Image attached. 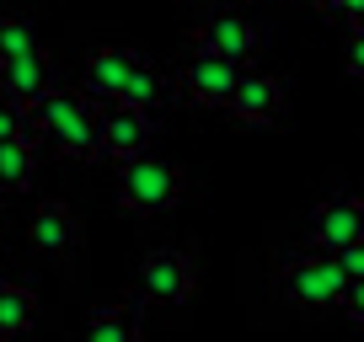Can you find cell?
<instances>
[{"label":"cell","mask_w":364,"mask_h":342,"mask_svg":"<svg viewBox=\"0 0 364 342\" xmlns=\"http://www.w3.org/2000/svg\"><path fill=\"white\" fill-rule=\"evenodd\" d=\"M22 107L59 155H70V160H97L102 155V145H97V107H91L86 92H59V86H48V92H38L33 102H22Z\"/></svg>","instance_id":"cell-1"},{"label":"cell","mask_w":364,"mask_h":342,"mask_svg":"<svg viewBox=\"0 0 364 342\" xmlns=\"http://www.w3.org/2000/svg\"><path fill=\"white\" fill-rule=\"evenodd\" d=\"M182 198V171L171 160L156 155H124V171H118V204L134 209V214H161Z\"/></svg>","instance_id":"cell-2"},{"label":"cell","mask_w":364,"mask_h":342,"mask_svg":"<svg viewBox=\"0 0 364 342\" xmlns=\"http://www.w3.org/2000/svg\"><path fill=\"white\" fill-rule=\"evenodd\" d=\"M343 267L332 263V251H306V257H295V263L279 273V289H284L295 305H338V294H343Z\"/></svg>","instance_id":"cell-3"},{"label":"cell","mask_w":364,"mask_h":342,"mask_svg":"<svg viewBox=\"0 0 364 342\" xmlns=\"http://www.w3.org/2000/svg\"><path fill=\"white\" fill-rule=\"evenodd\" d=\"M97 145L113 160L139 155V150L150 145V113L134 107V102H124V96H107V107L97 113Z\"/></svg>","instance_id":"cell-4"},{"label":"cell","mask_w":364,"mask_h":342,"mask_svg":"<svg viewBox=\"0 0 364 342\" xmlns=\"http://www.w3.org/2000/svg\"><path fill=\"white\" fill-rule=\"evenodd\" d=\"M134 289L145 299H156V305H182V299L193 294V263H188L182 251L161 246V251H150L145 263H139Z\"/></svg>","instance_id":"cell-5"},{"label":"cell","mask_w":364,"mask_h":342,"mask_svg":"<svg viewBox=\"0 0 364 342\" xmlns=\"http://www.w3.org/2000/svg\"><path fill=\"white\" fill-rule=\"evenodd\" d=\"M236 75H241V65H230V59L198 48V54L182 65V96L198 102V107H225L230 92H236Z\"/></svg>","instance_id":"cell-6"},{"label":"cell","mask_w":364,"mask_h":342,"mask_svg":"<svg viewBox=\"0 0 364 342\" xmlns=\"http://www.w3.org/2000/svg\"><path fill=\"white\" fill-rule=\"evenodd\" d=\"M348 241H364V198L338 193L321 209H311V251H338Z\"/></svg>","instance_id":"cell-7"},{"label":"cell","mask_w":364,"mask_h":342,"mask_svg":"<svg viewBox=\"0 0 364 342\" xmlns=\"http://www.w3.org/2000/svg\"><path fill=\"white\" fill-rule=\"evenodd\" d=\"M225 107H230L236 123H279V118H284V92H279L273 75L247 70V75H236V92H230Z\"/></svg>","instance_id":"cell-8"},{"label":"cell","mask_w":364,"mask_h":342,"mask_svg":"<svg viewBox=\"0 0 364 342\" xmlns=\"http://www.w3.org/2000/svg\"><path fill=\"white\" fill-rule=\"evenodd\" d=\"M198 48L230 59V65H247L252 48H257V33H252V22L236 16V11H209L204 22H198Z\"/></svg>","instance_id":"cell-9"},{"label":"cell","mask_w":364,"mask_h":342,"mask_svg":"<svg viewBox=\"0 0 364 342\" xmlns=\"http://www.w3.org/2000/svg\"><path fill=\"white\" fill-rule=\"evenodd\" d=\"M33 246L43 251V257H70V251H80V219H75V209H70L65 198H43V204H38Z\"/></svg>","instance_id":"cell-10"},{"label":"cell","mask_w":364,"mask_h":342,"mask_svg":"<svg viewBox=\"0 0 364 342\" xmlns=\"http://www.w3.org/2000/svg\"><path fill=\"white\" fill-rule=\"evenodd\" d=\"M48 86H54V75H48V59L38 54V48L0 59V92H6V96H16V102H33V96L48 92Z\"/></svg>","instance_id":"cell-11"},{"label":"cell","mask_w":364,"mask_h":342,"mask_svg":"<svg viewBox=\"0 0 364 342\" xmlns=\"http://www.w3.org/2000/svg\"><path fill=\"white\" fill-rule=\"evenodd\" d=\"M129 65H134V54L129 48H97V54L86 59V70H80V86H86L91 102H107V96H118V86H124Z\"/></svg>","instance_id":"cell-12"},{"label":"cell","mask_w":364,"mask_h":342,"mask_svg":"<svg viewBox=\"0 0 364 342\" xmlns=\"http://www.w3.org/2000/svg\"><path fill=\"white\" fill-rule=\"evenodd\" d=\"M139 310H145V294L134 289L129 299L97 310V316L86 321V337H91V342H134V337H139Z\"/></svg>","instance_id":"cell-13"},{"label":"cell","mask_w":364,"mask_h":342,"mask_svg":"<svg viewBox=\"0 0 364 342\" xmlns=\"http://www.w3.org/2000/svg\"><path fill=\"white\" fill-rule=\"evenodd\" d=\"M38 316V294L11 278H0V337H22Z\"/></svg>","instance_id":"cell-14"},{"label":"cell","mask_w":364,"mask_h":342,"mask_svg":"<svg viewBox=\"0 0 364 342\" xmlns=\"http://www.w3.org/2000/svg\"><path fill=\"white\" fill-rule=\"evenodd\" d=\"M33 187V150L22 139H0V193H27Z\"/></svg>","instance_id":"cell-15"},{"label":"cell","mask_w":364,"mask_h":342,"mask_svg":"<svg viewBox=\"0 0 364 342\" xmlns=\"http://www.w3.org/2000/svg\"><path fill=\"white\" fill-rule=\"evenodd\" d=\"M118 96L150 113V107L161 102V75H156L150 65H139V59H134V65H129V75H124V86H118Z\"/></svg>","instance_id":"cell-16"},{"label":"cell","mask_w":364,"mask_h":342,"mask_svg":"<svg viewBox=\"0 0 364 342\" xmlns=\"http://www.w3.org/2000/svg\"><path fill=\"white\" fill-rule=\"evenodd\" d=\"M27 48H38L33 27L16 22V16H0V59H6V54H27Z\"/></svg>","instance_id":"cell-17"},{"label":"cell","mask_w":364,"mask_h":342,"mask_svg":"<svg viewBox=\"0 0 364 342\" xmlns=\"http://www.w3.org/2000/svg\"><path fill=\"white\" fill-rule=\"evenodd\" d=\"M27 123V107L16 102V96H0V139H16Z\"/></svg>","instance_id":"cell-18"},{"label":"cell","mask_w":364,"mask_h":342,"mask_svg":"<svg viewBox=\"0 0 364 342\" xmlns=\"http://www.w3.org/2000/svg\"><path fill=\"white\" fill-rule=\"evenodd\" d=\"M332 263L343 267V278H364V241H348V246L332 251Z\"/></svg>","instance_id":"cell-19"},{"label":"cell","mask_w":364,"mask_h":342,"mask_svg":"<svg viewBox=\"0 0 364 342\" xmlns=\"http://www.w3.org/2000/svg\"><path fill=\"white\" fill-rule=\"evenodd\" d=\"M343 65H348V75H353V80H364V22H353L348 48H343Z\"/></svg>","instance_id":"cell-20"},{"label":"cell","mask_w":364,"mask_h":342,"mask_svg":"<svg viewBox=\"0 0 364 342\" xmlns=\"http://www.w3.org/2000/svg\"><path fill=\"white\" fill-rule=\"evenodd\" d=\"M338 305L348 310V321H359V326H364V278H348V284H343Z\"/></svg>","instance_id":"cell-21"},{"label":"cell","mask_w":364,"mask_h":342,"mask_svg":"<svg viewBox=\"0 0 364 342\" xmlns=\"http://www.w3.org/2000/svg\"><path fill=\"white\" fill-rule=\"evenodd\" d=\"M332 16H348V22H364V0H332Z\"/></svg>","instance_id":"cell-22"},{"label":"cell","mask_w":364,"mask_h":342,"mask_svg":"<svg viewBox=\"0 0 364 342\" xmlns=\"http://www.w3.org/2000/svg\"><path fill=\"white\" fill-rule=\"evenodd\" d=\"M306 6H316V11H327V6H332V0H306Z\"/></svg>","instance_id":"cell-23"}]
</instances>
